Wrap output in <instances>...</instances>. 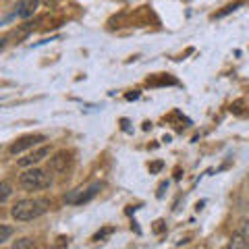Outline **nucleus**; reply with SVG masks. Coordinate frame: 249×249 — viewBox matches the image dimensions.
Returning <instances> with one entry per match:
<instances>
[{
	"label": "nucleus",
	"instance_id": "nucleus-1",
	"mask_svg": "<svg viewBox=\"0 0 249 249\" xmlns=\"http://www.w3.org/2000/svg\"><path fill=\"white\" fill-rule=\"evenodd\" d=\"M46 210H48V204H46L44 199H21L13 206L11 214H13V218H17L21 222H29V220H34V218L42 216Z\"/></svg>",
	"mask_w": 249,
	"mask_h": 249
},
{
	"label": "nucleus",
	"instance_id": "nucleus-2",
	"mask_svg": "<svg viewBox=\"0 0 249 249\" xmlns=\"http://www.w3.org/2000/svg\"><path fill=\"white\" fill-rule=\"evenodd\" d=\"M19 183L23 189L27 191H37V189H46V187L50 185V175L44 173L40 168H31V170H25V173L21 175Z\"/></svg>",
	"mask_w": 249,
	"mask_h": 249
},
{
	"label": "nucleus",
	"instance_id": "nucleus-3",
	"mask_svg": "<svg viewBox=\"0 0 249 249\" xmlns=\"http://www.w3.org/2000/svg\"><path fill=\"white\" fill-rule=\"evenodd\" d=\"M98 191H100V183H93L89 187H85V189H83V187H79V189L67 193L65 201H67V204H85V201H89V199L96 197Z\"/></svg>",
	"mask_w": 249,
	"mask_h": 249
},
{
	"label": "nucleus",
	"instance_id": "nucleus-4",
	"mask_svg": "<svg viewBox=\"0 0 249 249\" xmlns=\"http://www.w3.org/2000/svg\"><path fill=\"white\" fill-rule=\"evenodd\" d=\"M44 135H25V137H21V139H17L11 147H9V152L11 154H21V152H25V150H29V147H36L37 143H42L44 142Z\"/></svg>",
	"mask_w": 249,
	"mask_h": 249
},
{
	"label": "nucleus",
	"instance_id": "nucleus-5",
	"mask_svg": "<svg viewBox=\"0 0 249 249\" xmlns=\"http://www.w3.org/2000/svg\"><path fill=\"white\" fill-rule=\"evenodd\" d=\"M48 154H50V147L42 145V147H37L36 152H31L29 156H25V158H21V160H19V166H23V168L34 166V164H37V162H42V160H44Z\"/></svg>",
	"mask_w": 249,
	"mask_h": 249
},
{
	"label": "nucleus",
	"instance_id": "nucleus-6",
	"mask_svg": "<svg viewBox=\"0 0 249 249\" xmlns=\"http://www.w3.org/2000/svg\"><path fill=\"white\" fill-rule=\"evenodd\" d=\"M37 2L40 0H21L19 2V17H23V19H27V17H31V15L36 13V9H37Z\"/></svg>",
	"mask_w": 249,
	"mask_h": 249
},
{
	"label": "nucleus",
	"instance_id": "nucleus-7",
	"mask_svg": "<svg viewBox=\"0 0 249 249\" xmlns=\"http://www.w3.org/2000/svg\"><path fill=\"white\" fill-rule=\"evenodd\" d=\"M69 166V154H65V152H60V154H56L54 158L50 160V168L52 170H56V173H62Z\"/></svg>",
	"mask_w": 249,
	"mask_h": 249
},
{
	"label": "nucleus",
	"instance_id": "nucleus-8",
	"mask_svg": "<svg viewBox=\"0 0 249 249\" xmlns=\"http://www.w3.org/2000/svg\"><path fill=\"white\" fill-rule=\"evenodd\" d=\"M227 249H249V241L243 237V235H237L231 239V243H229V247Z\"/></svg>",
	"mask_w": 249,
	"mask_h": 249
},
{
	"label": "nucleus",
	"instance_id": "nucleus-9",
	"mask_svg": "<svg viewBox=\"0 0 249 249\" xmlns=\"http://www.w3.org/2000/svg\"><path fill=\"white\" fill-rule=\"evenodd\" d=\"M13 249H36V243L31 239H19V241H15L13 243Z\"/></svg>",
	"mask_w": 249,
	"mask_h": 249
},
{
	"label": "nucleus",
	"instance_id": "nucleus-10",
	"mask_svg": "<svg viewBox=\"0 0 249 249\" xmlns=\"http://www.w3.org/2000/svg\"><path fill=\"white\" fill-rule=\"evenodd\" d=\"M0 189H2V193H0V201H6V199H9V196H11V185L9 183H2Z\"/></svg>",
	"mask_w": 249,
	"mask_h": 249
},
{
	"label": "nucleus",
	"instance_id": "nucleus-11",
	"mask_svg": "<svg viewBox=\"0 0 249 249\" xmlns=\"http://www.w3.org/2000/svg\"><path fill=\"white\" fill-rule=\"evenodd\" d=\"M11 232H13V231H11L9 227H4V224H2V227H0V243H4V241L11 237Z\"/></svg>",
	"mask_w": 249,
	"mask_h": 249
},
{
	"label": "nucleus",
	"instance_id": "nucleus-12",
	"mask_svg": "<svg viewBox=\"0 0 249 249\" xmlns=\"http://www.w3.org/2000/svg\"><path fill=\"white\" fill-rule=\"evenodd\" d=\"M239 235H243L247 241H249V220L243 224V227H241V231H239Z\"/></svg>",
	"mask_w": 249,
	"mask_h": 249
},
{
	"label": "nucleus",
	"instance_id": "nucleus-13",
	"mask_svg": "<svg viewBox=\"0 0 249 249\" xmlns=\"http://www.w3.org/2000/svg\"><path fill=\"white\" fill-rule=\"evenodd\" d=\"M110 232H112V229H106V231H102V232H98V235L93 237V239H96V241H100V239H104L106 235H110Z\"/></svg>",
	"mask_w": 249,
	"mask_h": 249
},
{
	"label": "nucleus",
	"instance_id": "nucleus-14",
	"mask_svg": "<svg viewBox=\"0 0 249 249\" xmlns=\"http://www.w3.org/2000/svg\"><path fill=\"white\" fill-rule=\"evenodd\" d=\"M160 168H162V162H154V164H150V173H158Z\"/></svg>",
	"mask_w": 249,
	"mask_h": 249
},
{
	"label": "nucleus",
	"instance_id": "nucleus-15",
	"mask_svg": "<svg viewBox=\"0 0 249 249\" xmlns=\"http://www.w3.org/2000/svg\"><path fill=\"white\" fill-rule=\"evenodd\" d=\"M56 249H65V247H56Z\"/></svg>",
	"mask_w": 249,
	"mask_h": 249
}]
</instances>
